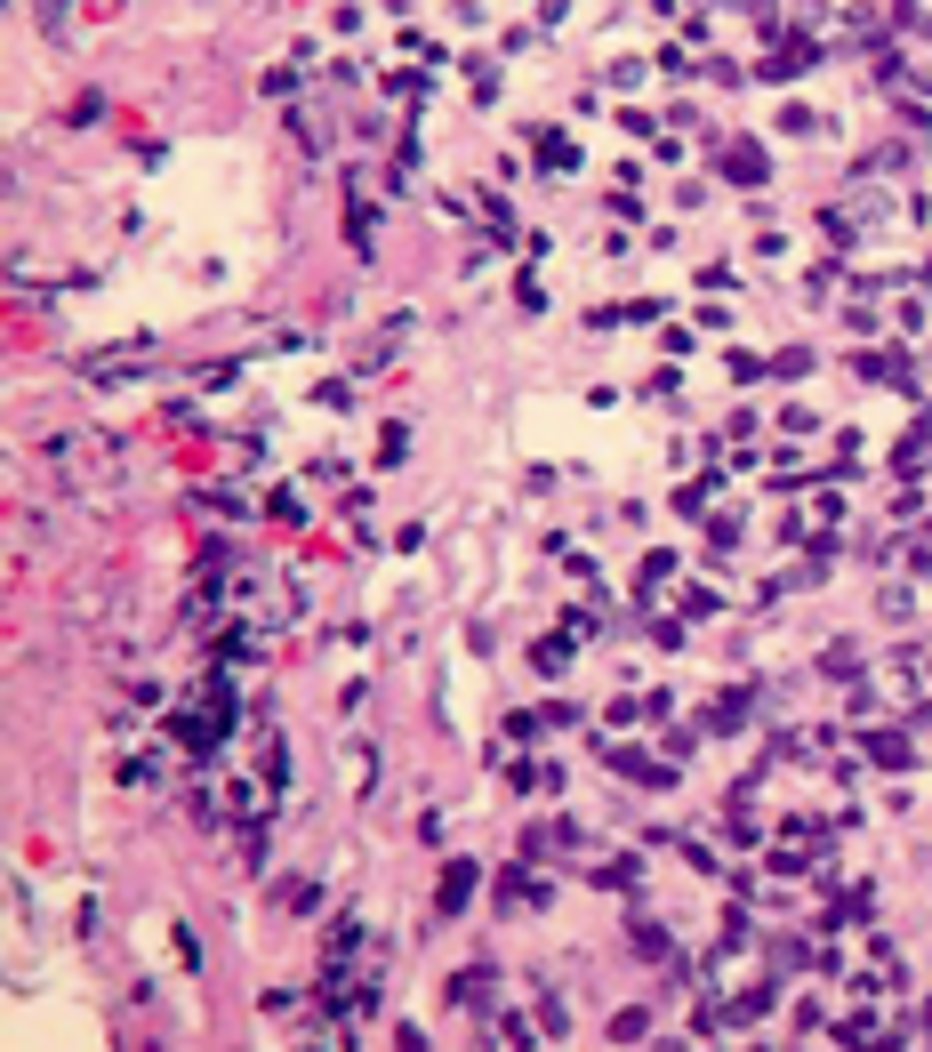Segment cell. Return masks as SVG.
Returning a JSON list of instances; mask_svg holds the SVG:
<instances>
[{
	"label": "cell",
	"instance_id": "cell-1",
	"mask_svg": "<svg viewBox=\"0 0 932 1052\" xmlns=\"http://www.w3.org/2000/svg\"><path fill=\"white\" fill-rule=\"evenodd\" d=\"M466 884H475V868H450V876H442V892H434V900H442V916H458V900H466Z\"/></svg>",
	"mask_w": 932,
	"mask_h": 1052
}]
</instances>
